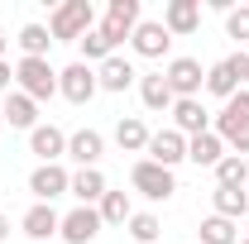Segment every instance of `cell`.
<instances>
[{
	"instance_id": "25",
	"label": "cell",
	"mask_w": 249,
	"mask_h": 244,
	"mask_svg": "<svg viewBox=\"0 0 249 244\" xmlns=\"http://www.w3.org/2000/svg\"><path fill=\"white\" fill-rule=\"evenodd\" d=\"M96 215H101V225H129V192H106L101 201H96Z\"/></svg>"
},
{
	"instance_id": "1",
	"label": "cell",
	"mask_w": 249,
	"mask_h": 244,
	"mask_svg": "<svg viewBox=\"0 0 249 244\" xmlns=\"http://www.w3.org/2000/svg\"><path fill=\"white\" fill-rule=\"evenodd\" d=\"M91 29H96V5L91 0H62L53 10V19H48L53 43H82Z\"/></svg>"
},
{
	"instance_id": "27",
	"label": "cell",
	"mask_w": 249,
	"mask_h": 244,
	"mask_svg": "<svg viewBox=\"0 0 249 244\" xmlns=\"http://www.w3.org/2000/svg\"><path fill=\"white\" fill-rule=\"evenodd\" d=\"M201 244H240V225L225 215H206L201 220Z\"/></svg>"
},
{
	"instance_id": "13",
	"label": "cell",
	"mask_w": 249,
	"mask_h": 244,
	"mask_svg": "<svg viewBox=\"0 0 249 244\" xmlns=\"http://www.w3.org/2000/svg\"><path fill=\"white\" fill-rule=\"evenodd\" d=\"M29 153L38 163H62L67 158V134L58 124H34L29 129Z\"/></svg>"
},
{
	"instance_id": "38",
	"label": "cell",
	"mask_w": 249,
	"mask_h": 244,
	"mask_svg": "<svg viewBox=\"0 0 249 244\" xmlns=\"http://www.w3.org/2000/svg\"><path fill=\"white\" fill-rule=\"evenodd\" d=\"M245 91H249V82H245Z\"/></svg>"
},
{
	"instance_id": "22",
	"label": "cell",
	"mask_w": 249,
	"mask_h": 244,
	"mask_svg": "<svg viewBox=\"0 0 249 244\" xmlns=\"http://www.w3.org/2000/svg\"><path fill=\"white\" fill-rule=\"evenodd\" d=\"M139 101H144V110H173V101H178V96H173V87H168V82H163V72H144V77H139Z\"/></svg>"
},
{
	"instance_id": "37",
	"label": "cell",
	"mask_w": 249,
	"mask_h": 244,
	"mask_svg": "<svg viewBox=\"0 0 249 244\" xmlns=\"http://www.w3.org/2000/svg\"><path fill=\"white\" fill-rule=\"evenodd\" d=\"M240 244H249V240H245V235H240Z\"/></svg>"
},
{
	"instance_id": "4",
	"label": "cell",
	"mask_w": 249,
	"mask_h": 244,
	"mask_svg": "<svg viewBox=\"0 0 249 244\" xmlns=\"http://www.w3.org/2000/svg\"><path fill=\"white\" fill-rule=\"evenodd\" d=\"M139 19H144V10H139V0H110V5H106V15L96 19V29L106 34V38H110L115 48H120L124 38H129V34L139 29Z\"/></svg>"
},
{
	"instance_id": "31",
	"label": "cell",
	"mask_w": 249,
	"mask_h": 244,
	"mask_svg": "<svg viewBox=\"0 0 249 244\" xmlns=\"http://www.w3.org/2000/svg\"><path fill=\"white\" fill-rule=\"evenodd\" d=\"M225 34L240 38V43H249V5H235V10L225 15Z\"/></svg>"
},
{
	"instance_id": "15",
	"label": "cell",
	"mask_w": 249,
	"mask_h": 244,
	"mask_svg": "<svg viewBox=\"0 0 249 244\" xmlns=\"http://www.w3.org/2000/svg\"><path fill=\"white\" fill-rule=\"evenodd\" d=\"M101 153H106L101 129H72V134H67V158H72L77 168H96Z\"/></svg>"
},
{
	"instance_id": "5",
	"label": "cell",
	"mask_w": 249,
	"mask_h": 244,
	"mask_svg": "<svg viewBox=\"0 0 249 244\" xmlns=\"http://www.w3.org/2000/svg\"><path fill=\"white\" fill-rule=\"evenodd\" d=\"M129 187H134L139 196H149V201H168V196L178 192V177H173L168 168L149 163V158H139V163L129 168Z\"/></svg>"
},
{
	"instance_id": "39",
	"label": "cell",
	"mask_w": 249,
	"mask_h": 244,
	"mask_svg": "<svg viewBox=\"0 0 249 244\" xmlns=\"http://www.w3.org/2000/svg\"><path fill=\"white\" fill-rule=\"evenodd\" d=\"M245 192H249V182H245Z\"/></svg>"
},
{
	"instance_id": "8",
	"label": "cell",
	"mask_w": 249,
	"mask_h": 244,
	"mask_svg": "<svg viewBox=\"0 0 249 244\" xmlns=\"http://www.w3.org/2000/svg\"><path fill=\"white\" fill-rule=\"evenodd\" d=\"M67 187H72V173L62 163H38L29 173V192H34V201H43V206H53Z\"/></svg>"
},
{
	"instance_id": "14",
	"label": "cell",
	"mask_w": 249,
	"mask_h": 244,
	"mask_svg": "<svg viewBox=\"0 0 249 244\" xmlns=\"http://www.w3.org/2000/svg\"><path fill=\"white\" fill-rule=\"evenodd\" d=\"M173 129L187 134V139H196V134L211 129V110L201 105V96L196 101H173Z\"/></svg>"
},
{
	"instance_id": "20",
	"label": "cell",
	"mask_w": 249,
	"mask_h": 244,
	"mask_svg": "<svg viewBox=\"0 0 249 244\" xmlns=\"http://www.w3.org/2000/svg\"><path fill=\"white\" fill-rule=\"evenodd\" d=\"M211 215H225V220H249V192L245 187H216L211 192Z\"/></svg>"
},
{
	"instance_id": "24",
	"label": "cell",
	"mask_w": 249,
	"mask_h": 244,
	"mask_svg": "<svg viewBox=\"0 0 249 244\" xmlns=\"http://www.w3.org/2000/svg\"><path fill=\"white\" fill-rule=\"evenodd\" d=\"M149 124L139 120V115H124L120 124H115V144H120V153H144L149 149Z\"/></svg>"
},
{
	"instance_id": "17",
	"label": "cell",
	"mask_w": 249,
	"mask_h": 244,
	"mask_svg": "<svg viewBox=\"0 0 249 244\" xmlns=\"http://www.w3.org/2000/svg\"><path fill=\"white\" fill-rule=\"evenodd\" d=\"M211 129H216L220 139H230V134H240V129H249V91H235L225 105H220V115L211 120Z\"/></svg>"
},
{
	"instance_id": "6",
	"label": "cell",
	"mask_w": 249,
	"mask_h": 244,
	"mask_svg": "<svg viewBox=\"0 0 249 244\" xmlns=\"http://www.w3.org/2000/svg\"><path fill=\"white\" fill-rule=\"evenodd\" d=\"M163 82L173 87L178 101H196V96L206 91V72H201V62H196V58H168Z\"/></svg>"
},
{
	"instance_id": "23",
	"label": "cell",
	"mask_w": 249,
	"mask_h": 244,
	"mask_svg": "<svg viewBox=\"0 0 249 244\" xmlns=\"http://www.w3.org/2000/svg\"><path fill=\"white\" fill-rule=\"evenodd\" d=\"M5 120H10V129H34L38 124V105H34L24 91H5V110H0Z\"/></svg>"
},
{
	"instance_id": "33",
	"label": "cell",
	"mask_w": 249,
	"mask_h": 244,
	"mask_svg": "<svg viewBox=\"0 0 249 244\" xmlns=\"http://www.w3.org/2000/svg\"><path fill=\"white\" fill-rule=\"evenodd\" d=\"M10 82H15V67L0 58V91H10Z\"/></svg>"
},
{
	"instance_id": "9",
	"label": "cell",
	"mask_w": 249,
	"mask_h": 244,
	"mask_svg": "<svg viewBox=\"0 0 249 244\" xmlns=\"http://www.w3.org/2000/svg\"><path fill=\"white\" fill-rule=\"evenodd\" d=\"M149 163H158V168H178V163H187V134H178L173 124L168 129H158V134H149Z\"/></svg>"
},
{
	"instance_id": "36",
	"label": "cell",
	"mask_w": 249,
	"mask_h": 244,
	"mask_svg": "<svg viewBox=\"0 0 249 244\" xmlns=\"http://www.w3.org/2000/svg\"><path fill=\"white\" fill-rule=\"evenodd\" d=\"M240 235H245V240H249V220H245V230H240Z\"/></svg>"
},
{
	"instance_id": "18",
	"label": "cell",
	"mask_w": 249,
	"mask_h": 244,
	"mask_svg": "<svg viewBox=\"0 0 249 244\" xmlns=\"http://www.w3.org/2000/svg\"><path fill=\"white\" fill-rule=\"evenodd\" d=\"M106 192L110 187H106V173L101 168H77L72 173V187H67V196H77V206H96Z\"/></svg>"
},
{
	"instance_id": "26",
	"label": "cell",
	"mask_w": 249,
	"mask_h": 244,
	"mask_svg": "<svg viewBox=\"0 0 249 244\" xmlns=\"http://www.w3.org/2000/svg\"><path fill=\"white\" fill-rule=\"evenodd\" d=\"M15 43H19V53H24V58H48V48H53V34H48V24H24Z\"/></svg>"
},
{
	"instance_id": "35",
	"label": "cell",
	"mask_w": 249,
	"mask_h": 244,
	"mask_svg": "<svg viewBox=\"0 0 249 244\" xmlns=\"http://www.w3.org/2000/svg\"><path fill=\"white\" fill-rule=\"evenodd\" d=\"M5 48H10V38H5V29H0V58H5Z\"/></svg>"
},
{
	"instance_id": "30",
	"label": "cell",
	"mask_w": 249,
	"mask_h": 244,
	"mask_svg": "<svg viewBox=\"0 0 249 244\" xmlns=\"http://www.w3.org/2000/svg\"><path fill=\"white\" fill-rule=\"evenodd\" d=\"M77 48H82V62H87V67H91V62L101 67L106 58H115V43H110V38H106L101 29H91L87 38H82V43H77Z\"/></svg>"
},
{
	"instance_id": "32",
	"label": "cell",
	"mask_w": 249,
	"mask_h": 244,
	"mask_svg": "<svg viewBox=\"0 0 249 244\" xmlns=\"http://www.w3.org/2000/svg\"><path fill=\"white\" fill-rule=\"evenodd\" d=\"M225 149L235 153V158H249V129H240V134H230V139H225Z\"/></svg>"
},
{
	"instance_id": "7",
	"label": "cell",
	"mask_w": 249,
	"mask_h": 244,
	"mask_svg": "<svg viewBox=\"0 0 249 244\" xmlns=\"http://www.w3.org/2000/svg\"><path fill=\"white\" fill-rule=\"evenodd\" d=\"M96 91H101V87H96V67H87L82 58L72 62V67H62V72H58V96H67L72 105H87Z\"/></svg>"
},
{
	"instance_id": "10",
	"label": "cell",
	"mask_w": 249,
	"mask_h": 244,
	"mask_svg": "<svg viewBox=\"0 0 249 244\" xmlns=\"http://www.w3.org/2000/svg\"><path fill=\"white\" fill-rule=\"evenodd\" d=\"M163 29L173 38H187V34L201 29V0H168L163 5Z\"/></svg>"
},
{
	"instance_id": "19",
	"label": "cell",
	"mask_w": 249,
	"mask_h": 244,
	"mask_svg": "<svg viewBox=\"0 0 249 244\" xmlns=\"http://www.w3.org/2000/svg\"><path fill=\"white\" fill-rule=\"evenodd\" d=\"M19 230H24L29 240H53L62 230V215L53 211V206H43V201H34L29 211H24V220H19Z\"/></svg>"
},
{
	"instance_id": "16",
	"label": "cell",
	"mask_w": 249,
	"mask_h": 244,
	"mask_svg": "<svg viewBox=\"0 0 249 244\" xmlns=\"http://www.w3.org/2000/svg\"><path fill=\"white\" fill-rule=\"evenodd\" d=\"M134 82H139V72H134V62L120 58V53L96 67V87H101V91H129Z\"/></svg>"
},
{
	"instance_id": "12",
	"label": "cell",
	"mask_w": 249,
	"mask_h": 244,
	"mask_svg": "<svg viewBox=\"0 0 249 244\" xmlns=\"http://www.w3.org/2000/svg\"><path fill=\"white\" fill-rule=\"evenodd\" d=\"M67 244H91L96 235H101V215H96V206H72V211L62 215V230H58Z\"/></svg>"
},
{
	"instance_id": "29",
	"label": "cell",
	"mask_w": 249,
	"mask_h": 244,
	"mask_svg": "<svg viewBox=\"0 0 249 244\" xmlns=\"http://www.w3.org/2000/svg\"><path fill=\"white\" fill-rule=\"evenodd\" d=\"M211 173H216V187H245V182H249V158H235V153H225V158H220Z\"/></svg>"
},
{
	"instance_id": "21",
	"label": "cell",
	"mask_w": 249,
	"mask_h": 244,
	"mask_svg": "<svg viewBox=\"0 0 249 244\" xmlns=\"http://www.w3.org/2000/svg\"><path fill=\"white\" fill-rule=\"evenodd\" d=\"M220 158H225V139H220L216 129H206V134L187 139V163H196V168H216Z\"/></svg>"
},
{
	"instance_id": "11",
	"label": "cell",
	"mask_w": 249,
	"mask_h": 244,
	"mask_svg": "<svg viewBox=\"0 0 249 244\" xmlns=\"http://www.w3.org/2000/svg\"><path fill=\"white\" fill-rule=\"evenodd\" d=\"M129 48H134L139 58H163V53L173 48V34L163 29V19H139V29L129 34Z\"/></svg>"
},
{
	"instance_id": "2",
	"label": "cell",
	"mask_w": 249,
	"mask_h": 244,
	"mask_svg": "<svg viewBox=\"0 0 249 244\" xmlns=\"http://www.w3.org/2000/svg\"><path fill=\"white\" fill-rule=\"evenodd\" d=\"M15 82H19V91L29 96L34 105L58 96V72H53L48 58H19V62H15Z\"/></svg>"
},
{
	"instance_id": "3",
	"label": "cell",
	"mask_w": 249,
	"mask_h": 244,
	"mask_svg": "<svg viewBox=\"0 0 249 244\" xmlns=\"http://www.w3.org/2000/svg\"><path fill=\"white\" fill-rule=\"evenodd\" d=\"M249 82V53L240 48V53H230V58H220L216 67H206V91L220 96V101H230L235 91H245Z\"/></svg>"
},
{
	"instance_id": "28",
	"label": "cell",
	"mask_w": 249,
	"mask_h": 244,
	"mask_svg": "<svg viewBox=\"0 0 249 244\" xmlns=\"http://www.w3.org/2000/svg\"><path fill=\"white\" fill-rule=\"evenodd\" d=\"M124 230H129V240H134V244H158V235H163V220H158L154 211H134Z\"/></svg>"
},
{
	"instance_id": "34",
	"label": "cell",
	"mask_w": 249,
	"mask_h": 244,
	"mask_svg": "<svg viewBox=\"0 0 249 244\" xmlns=\"http://www.w3.org/2000/svg\"><path fill=\"white\" fill-rule=\"evenodd\" d=\"M10 240V215H0V244Z\"/></svg>"
}]
</instances>
